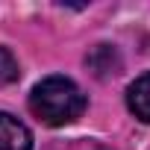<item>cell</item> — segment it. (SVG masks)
<instances>
[{
    "label": "cell",
    "instance_id": "1",
    "mask_svg": "<svg viewBox=\"0 0 150 150\" xmlns=\"http://www.w3.org/2000/svg\"><path fill=\"white\" fill-rule=\"evenodd\" d=\"M30 109L50 127H65L86 112V94L68 77H47L30 94Z\"/></svg>",
    "mask_w": 150,
    "mask_h": 150
},
{
    "label": "cell",
    "instance_id": "2",
    "mask_svg": "<svg viewBox=\"0 0 150 150\" xmlns=\"http://www.w3.org/2000/svg\"><path fill=\"white\" fill-rule=\"evenodd\" d=\"M33 135L30 129L9 112H0V150H30Z\"/></svg>",
    "mask_w": 150,
    "mask_h": 150
},
{
    "label": "cell",
    "instance_id": "3",
    "mask_svg": "<svg viewBox=\"0 0 150 150\" xmlns=\"http://www.w3.org/2000/svg\"><path fill=\"white\" fill-rule=\"evenodd\" d=\"M127 106H129V112L138 121L150 124V74H141L127 88Z\"/></svg>",
    "mask_w": 150,
    "mask_h": 150
},
{
    "label": "cell",
    "instance_id": "4",
    "mask_svg": "<svg viewBox=\"0 0 150 150\" xmlns=\"http://www.w3.org/2000/svg\"><path fill=\"white\" fill-rule=\"evenodd\" d=\"M18 59L12 56L9 47H0V86H6V83H15L18 80Z\"/></svg>",
    "mask_w": 150,
    "mask_h": 150
}]
</instances>
